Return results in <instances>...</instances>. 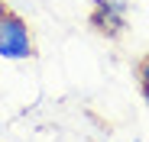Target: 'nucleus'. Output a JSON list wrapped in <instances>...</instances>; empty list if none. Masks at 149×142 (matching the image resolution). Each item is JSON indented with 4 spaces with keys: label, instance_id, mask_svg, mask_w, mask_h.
Listing matches in <instances>:
<instances>
[{
    "label": "nucleus",
    "instance_id": "3",
    "mask_svg": "<svg viewBox=\"0 0 149 142\" xmlns=\"http://www.w3.org/2000/svg\"><path fill=\"white\" fill-rule=\"evenodd\" d=\"M136 78H139V87H149V52L139 58V65H136Z\"/></svg>",
    "mask_w": 149,
    "mask_h": 142
},
{
    "label": "nucleus",
    "instance_id": "1",
    "mask_svg": "<svg viewBox=\"0 0 149 142\" xmlns=\"http://www.w3.org/2000/svg\"><path fill=\"white\" fill-rule=\"evenodd\" d=\"M36 55V39L33 29L26 26V19L19 13L7 10L0 16V58L7 61H26Z\"/></svg>",
    "mask_w": 149,
    "mask_h": 142
},
{
    "label": "nucleus",
    "instance_id": "6",
    "mask_svg": "<svg viewBox=\"0 0 149 142\" xmlns=\"http://www.w3.org/2000/svg\"><path fill=\"white\" fill-rule=\"evenodd\" d=\"M133 142H139V139H133Z\"/></svg>",
    "mask_w": 149,
    "mask_h": 142
},
{
    "label": "nucleus",
    "instance_id": "2",
    "mask_svg": "<svg viewBox=\"0 0 149 142\" xmlns=\"http://www.w3.org/2000/svg\"><path fill=\"white\" fill-rule=\"evenodd\" d=\"M127 16H130V0H91L88 23L104 39H117L127 29Z\"/></svg>",
    "mask_w": 149,
    "mask_h": 142
},
{
    "label": "nucleus",
    "instance_id": "4",
    "mask_svg": "<svg viewBox=\"0 0 149 142\" xmlns=\"http://www.w3.org/2000/svg\"><path fill=\"white\" fill-rule=\"evenodd\" d=\"M7 10H10V7H7V0H0V16H3Z\"/></svg>",
    "mask_w": 149,
    "mask_h": 142
},
{
    "label": "nucleus",
    "instance_id": "5",
    "mask_svg": "<svg viewBox=\"0 0 149 142\" xmlns=\"http://www.w3.org/2000/svg\"><path fill=\"white\" fill-rule=\"evenodd\" d=\"M143 100H146V107H149V87H143Z\"/></svg>",
    "mask_w": 149,
    "mask_h": 142
}]
</instances>
